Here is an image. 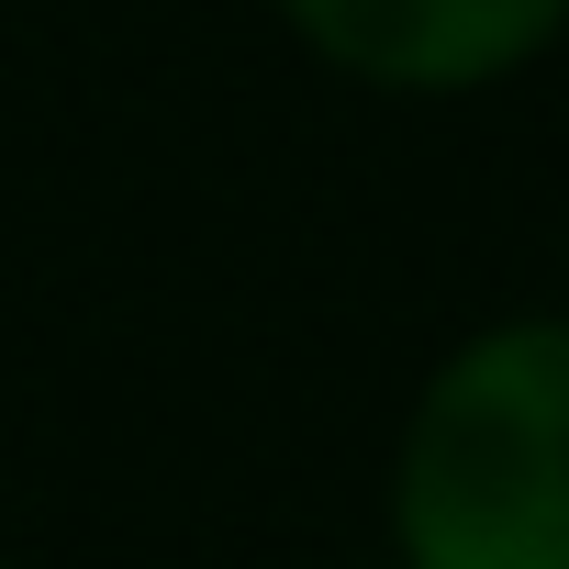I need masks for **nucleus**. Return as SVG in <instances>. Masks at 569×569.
Masks as SVG:
<instances>
[{"label": "nucleus", "mask_w": 569, "mask_h": 569, "mask_svg": "<svg viewBox=\"0 0 569 569\" xmlns=\"http://www.w3.org/2000/svg\"><path fill=\"white\" fill-rule=\"evenodd\" d=\"M402 569H569V313L469 336L391 458Z\"/></svg>", "instance_id": "1"}, {"label": "nucleus", "mask_w": 569, "mask_h": 569, "mask_svg": "<svg viewBox=\"0 0 569 569\" xmlns=\"http://www.w3.org/2000/svg\"><path fill=\"white\" fill-rule=\"evenodd\" d=\"M0 569H12V558H0Z\"/></svg>", "instance_id": "3"}, {"label": "nucleus", "mask_w": 569, "mask_h": 569, "mask_svg": "<svg viewBox=\"0 0 569 569\" xmlns=\"http://www.w3.org/2000/svg\"><path fill=\"white\" fill-rule=\"evenodd\" d=\"M279 23H291L325 68L369 79V90H491L513 79L558 23L569 0H279Z\"/></svg>", "instance_id": "2"}]
</instances>
